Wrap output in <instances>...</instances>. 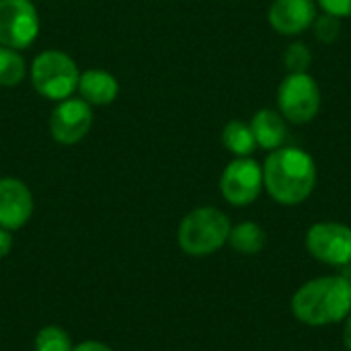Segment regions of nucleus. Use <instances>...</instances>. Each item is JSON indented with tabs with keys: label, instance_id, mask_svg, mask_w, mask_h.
<instances>
[{
	"label": "nucleus",
	"instance_id": "nucleus-9",
	"mask_svg": "<svg viewBox=\"0 0 351 351\" xmlns=\"http://www.w3.org/2000/svg\"><path fill=\"white\" fill-rule=\"evenodd\" d=\"M93 128V107L78 99H64L56 103L49 115V134L58 144L74 146L86 138Z\"/></svg>",
	"mask_w": 351,
	"mask_h": 351
},
{
	"label": "nucleus",
	"instance_id": "nucleus-12",
	"mask_svg": "<svg viewBox=\"0 0 351 351\" xmlns=\"http://www.w3.org/2000/svg\"><path fill=\"white\" fill-rule=\"evenodd\" d=\"M78 95L82 101H86L90 107H107L111 105L119 95V82L117 78L101 68H88L80 72L78 78Z\"/></svg>",
	"mask_w": 351,
	"mask_h": 351
},
{
	"label": "nucleus",
	"instance_id": "nucleus-14",
	"mask_svg": "<svg viewBox=\"0 0 351 351\" xmlns=\"http://www.w3.org/2000/svg\"><path fill=\"white\" fill-rule=\"evenodd\" d=\"M267 243V234L263 230L261 224L257 222H239L237 226L230 228V234H228V245L232 247V251H237L239 255H257L263 251Z\"/></svg>",
	"mask_w": 351,
	"mask_h": 351
},
{
	"label": "nucleus",
	"instance_id": "nucleus-18",
	"mask_svg": "<svg viewBox=\"0 0 351 351\" xmlns=\"http://www.w3.org/2000/svg\"><path fill=\"white\" fill-rule=\"evenodd\" d=\"M313 64V51L306 43L294 41L286 47L284 51V66L288 74H298V72H308Z\"/></svg>",
	"mask_w": 351,
	"mask_h": 351
},
{
	"label": "nucleus",
	"instance_id": "nucleus-4",
	"mask_svg": "<svg viewBox=\"0 0 351 351\" xmlns=\"http://www.w3.org/2000/svg\"><path fill=\"white\" fill-rule=\"evenodd\" d=\"M29 78L37 95L47 101L60 103L76 93L80 70L66 51L45 49L35 56L29 70Z\"/></svg>",
	"mask_w": 351,
	"mask_h": 351
},
{
	"label": "nucleus",
	"instance_id": "nucleus-17",
	"mask_svg": "<svg viewBox=\"0 0 351 351\" xmlns=\"http://www.w3.org/2000/svg\"><path fill=\"white\" fill-rule=\"evenodd\" d=\"M72 339L70 335L56 325H47L43 327L37 335H35V351H72Z\"/></svg>",
	"mask_w": 351,
	"mask_h": 351
},
{
	"label": "nucleus",
	"instance_id": "nucleus-5",
	"mask_svg": "<svg viewBox=\"0 0 351 351\" xmlns=\"http://www.w3.org/2000/svg\"><path fill=\"white\" fill-rule=\"evenodd\" d=\"M278 109L294 125L311 123L321 111V88L308 72L286 74L278 86Z\"/></svg>",
	"mask_w": 351,
	"mask_h": 351
},
{
	"label": "nucleus",
	"instance_id": "nucleus-13",
	"mask_svg": "<svg viewBox=\"0 0 351 351\" xmlns=\"http://www.w3.org/2000/svg\"><path fill=\"white\" fill-rule=\"evenodd\" d=\"M255 142L259 148L274 152L282 146H286L288 140V121L284 115L276 109H259L251 121H249Z\"/></svg>",
	"mask_w": 351,
	"mask_h": 351
},
{
	"label": "nucleus",
	"instance_id": "nucleus-7",
	"mask_svg": "<svg viewBox=\"0 0 351 351\" xmlns=\"http://www.w3.org/2000/svg\"><path fill=\"white\" fill-rule=\"evenodd\" d=\"M263 189V167L251 156L230 160L220 175V193L234 208L251 206Z\"/></svg>",
	"mask_w": 351,
	"mask_h": 351
},
{
	"label": "nucleus",
	"instance_id": "nucleus-21",
	"mask_svg": "<svg viewBox=\"0 0 351 351\" xmlns=\"http://www.w3.org/2000/svg\"><path fill=\"white\" fill-rule=\"evenodd\" d=\"M12 232L0 226V259H4L12 251Z\"/></svg>",
	"mask_w": 351,
	"mask_h": 351
},
{
	"label": "nucleus",
	"instance_id": "nucleus-3",
	"mask_svg": "<svg viewBox=\"0 0 351 351\" xmlns=\"http://www.w3.org/2000/svg\"><path fill=\"white\" fill-rule=\"evenodd\" d=\"M230 218L214 206L193 208L177 228V243L189 257H210L228 245Z\"/></svg>",
	"mask_w": 351,
	"mask_h": 351
},
{
	"label": "nucleus",
	"instance_id": "nucleus-8",
	"mask_svg": "<svg viewBox=\"0 0 351 351\" xmlns=\"http://www.w3.org/2000/svg\"><path fill=\"white\" fill-rule=\"evenodd\" d=\"M39 12L33 0H0V45L27 49L39 35Z\"/></svg>",
	"mask_w": 351,
	"mask_h": 351
},
{
	"label": "nucleus",
	"instance_id": "nucleus-23",
	"mask_svg": "<svg viewBox=\"0 0 351 351\" xmlns=\"http://www.w3.org/2000/svg\"><path fill=\"white\" fill-rule=\"evenodd\" d=\"M343 346H346V350L351 351V313L343 321Z\"/></svg>",
	"mask_w": 351,
	"mask_h": 351
},
{
	"label": "nucleus",
	"instance_id": "nucleus-11",
	"mask_svg": "<svg viewBox=\"0 0 351 351\" xmlns=\"http://www.w3.org/2000/svg\"><path fill=\"white\" fill-rule=\"evenodd\" d=\"M319 14L315 0H274L267 10L271 29L284 37H296L313 27Z\"/></svg>",
	"mask_w": 351,
	"mask_h": 351
},
{
	"label": "nucleus",
	"instance_id": "nucleus-19",
	"mask_svg": "<svg viewBox=\"0 0 351 351\" xmlns=\"http://www.w3.org/2000/svg\"><path fill=\"white\" fill-rule=\"evenodd\" d=\"M313 31L321 43H333V41H337V37L341 33V19H337L329 12L317 14V19L313 23Z\"/></svg>",
	"mask_w": 351,
	"mask_h": 351
},
{
	"label": "nucleus",
	"instance_id": "nucleus-15",
	"mask_svg": "<svg viewBox=\"0 0 351 351\" xmlns=\"http://www.w3.org/2000/svg\"><path fill=\"white\" fill-rule=\"evenodd\" d=\"M222 144L230 154H234V158L251 156L257 148L251 125L247 121H241V119H230L222 128Z\"/></svg>",
	"mask_w": 351,
	"mask_h": 351
},
{
	"label": "nucleus",
	"instance_id": "nucleus-20",
	"mask_svg": "<svg viewBox=\"0 0 351 351\" xmlns=\"http://www.w3.org/2000/svg\"><path fill=\"white\" fill-rule=\"evenodd\" d=\"M317 6H321L323 12H329L337 19H350L351 0H315Z\"/></svg>",
	"mask_w": 351,
	"mask_h": 351
},
{
	"label": "nucleus",
	"instance_id": "nucleus-1",
	"mask_svg": "<svg viewBox=\"0 0 351 351\" xmlns=\"http://www.w3.org/2000/svg\"><path fill=\"white\" fill-rule=\"evenodd\" d=\"M263 187L280 206L306 202L317 187L315 158L294 146H282L267 154L263 162Z\"/></svg>",
	"mask_w": 351,
	"mask_h": 351
},
{
	"label": "nucleus",
	"instance_id": "nucleus-2",
	"mask_svg": "<svg viewBox=\"0 0 351 351\" xmlns=\"http://www.w3.org/2000/svg\"><path fill=\"white\" fill-rule=\"evenodd\" d=\"M292 315L306 327H331L351 313V280L348 276H321L302 284L292 296Z\"/></svg>",
	"mask_w": 351,
	"mask_h": 351
},
{
	"label": "nucleus",
	"instance_id": "nucleus-22",
	"mask_svg": "<svg viewBox=\"0 0 351 351\" xmlns=\"http://www.w3.org/2000/svg\"><path fill=\"white\" fill-rule=\"evenodd\" d=\"M72 351H113L107 343L103 341H95V339H88V341H82L78 346H74Z\"/></svg>",
	"mask_w": 351,
	"mask_h": 351
},
{
	"label": "nucleus",
	"instance_id": "nucleus-10",
	"mask_svg": "<svg viewBox=\"0 0 351 351\" xmlns=\"http://www.w3.org/2000/svg\"><path fill=\"white\" fill-rule=\"evenodd\" d=\"M35 202L25 181L16 177L0 179V226L6 230H21L33 216Z\"/></svg>",
	"mask_w": 351,
	"mask_h": 351
},
{
	"label": "nucleus",
	"instance_id": "nucleus-16",
	"mask_svg": "<svg viewBox=\"0 0 351 351\" xmlns=\"http://www.w3.org/2000/svg\"><path fill=\"white\" fill-rule=\"evenodd\" d=\"M27 76V64L25 58L10 47L0 45V86L10 88L23 82Z\"/></svg>",
	"mask_w": 351,
	"mask_h": 351
},
{
	"label": "nucleus",
	"instance_id": "nucleus-6",
	"mask_svg": "<svg viewBox=\"0 0 351 351\" xmlns=\"http://www.w3.org/2000/svg\"><path fill=\"white\" fill-rule=\"evenodd\" d=\"M306 251L319 263L346 267L351 263V226L343 222H317L306 230Z\"/></svg>",
	"mask_w": 351,
	"mask_h": 351
}]
</instances>
